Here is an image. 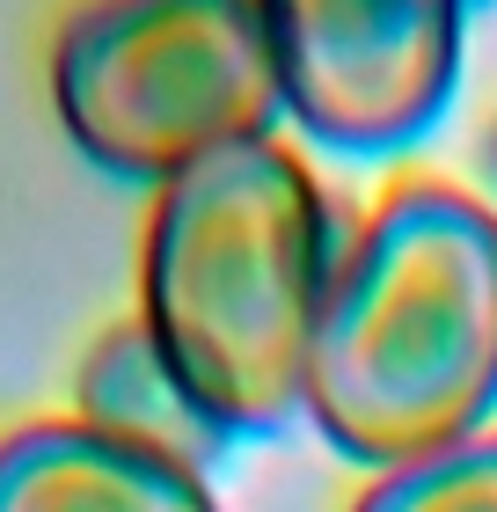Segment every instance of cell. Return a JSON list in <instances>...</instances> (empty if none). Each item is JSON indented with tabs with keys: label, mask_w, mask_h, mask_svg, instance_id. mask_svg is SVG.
Here are the masks:
<instances>
[{
	"label": "cell",
	"mask_w": 497,
	"mask_h": 512,
	"mask_svg": "<svg viewBox=\"0 0 497 512\" xmlns=\"http://www.w3.org/2000/svg\"><path fill=\"white\" fill-rule=\"evenodd\" d=\"M344 249L337 205L278 139L161 183L139 256V330L220 439L293 425Z\"/></svg>",
	"instance_id": "6da1fadb"
},
{
	"label": "cell",
	"mask_w": 497,
	"mask_h": 512,
	"mask_svg": "<svg viewBox=\"0 0 497 512\" xmlns=\"http://www.w3.org/2000/svg\"><path fill=\"white\" fill-rule=\"evenodd\" d=\"M307 425L359 469H410L497 410V213L454 183H402L373 205L329 278Z\"/></svg>",
	"instance_id": "7a4b0ae2"
},
{
	"label": "cell",
	"mask_w": 497,
	"mask_h": 512,
	"mask_svg": "<svg viewBox=\"0 0 497 512\" xmlns=\"http://www.w3.org/2000/svg\"><path fill=\"white\" fill-rule=\"evenodd\" d=\"M44 74L74 154L154 191L286 118L256 0H81Z\"/></svg>",
	"instance_id": "3957f363"
},
{
	"label": "cell",
	"mask_w": 497,
	"mask_h": 512,
	"mask_svg": "<svg viewBox=\"0 0 497 512\" xmlns=\"http://www.w3.org/2000/svg\"><path fill=\"white\" fill-rule=\"evenodd\" d=\"M286 118L337 154H402L454 110L476 0H256Z\"/></svg>",
	"instance_id": "277c9868"
},
{
	"label": "cell",
	"mask_w": 497,
	"mask_h": 512,
	"mask_svg": "<svg viewBox=\"0 0 497 512\" xmlns=\"http://www.w3.org/2000/svg\"><path fill=\"white\" fill-rule=\"evenodd\" d=\"M0 512H220V498L205 469L74 410L0 432Z\"/></svg>",
	"instance_id": "5b68a950"
},
{
	"label": "cell",
	"mask_w": 497,
	"mask_h": 512,
	"mask_svg": "<svg viewBox=\"0 0 497 512\" xmlns=\"http://www.w3.org/2000/svg\"><path fill=\"white\" fill-rule=\"evenodd\" d=\"M81 417L103 425V432L139 439V447H161V454L191 461V469H205V461L227 447V439L191 410V395L176 388V374L161 366L154 337L139 330V322L110 330L96 352H88V366H81Z\"/></svg>",
	"instance_id": "8992f818"
},
{
	"label": "cell",
	"mask_w": 497,
	"mask_h": 512,
	"mask_svg": "<svg viewBox=\"0 0 497 512\" xmlns=\"http://www.w3.org/2000/svg\"><path fill=\"white\" fill-rule=\"evenodd\" d=\"M351 512H497V432H476L432 461L373 476Z\"/></svg>",
	"instance_id": "52a82bcc"
}]
</instances>
